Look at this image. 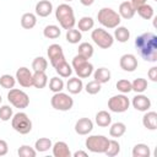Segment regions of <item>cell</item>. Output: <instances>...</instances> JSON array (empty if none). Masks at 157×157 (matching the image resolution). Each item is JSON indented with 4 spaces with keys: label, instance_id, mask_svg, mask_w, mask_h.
<instances>
[{
    "label": "cell",
    "instance_id": "cell-25",
    "mask_svg": "<svg viewBox=\"0 0 157 157\" xmlns=\"http://www.w3.org/2000/svg\"><path fill=\"white\" fill-rule=\"evenodd\" d=\"M37 25V15L32 12H26L21 17V26L25 29H32Z\"/></svg>",
    "mask_w": 157,
    "mask_h": 157
},
{
    "label": "cell",
    "instance_id": "cell-1",
    "mask_svg": "<svg viewBox=\"0 0 157 157\" xmlns=\"http://www.w3.org/2000/svg\"><path fill=\"white\" fill-rule=\"evenodd\" d=\"M135 48L145 61H157V36L155 33L145 32L137 36L135 39Z\"/></svg>",
    "mask_w": 157,
    "mask_h": 157
},
{
    "label": "cell",
    "instance_id": "cell-14",
    "mask_svg": "<svg viewBox=\"0 0 157 157\" xmlns=\"http://www.w3.org/2000/svg\"><path fill=\"white\" fill-rule=\"evenodd\" d=\"M131 104L139 112H146V110H148L151 108V101H150V98L147 96L142 94V93H137L132 98Z\"/></svg>",
    "mask_w": 157,
    "mask_h": 157
},
{
    "label": "cell",
    "instance_id": "cell-30",
    "mask_svg": "<svg viewBox=\"0 0 157 157\" xmlns=\"http://www.w3.org/2000/svg\"><path fill=\"white\" fill-rule=\"evenodd\" d=\"M93 52H94L93 45H92L91 43H88V42H82V43H80V45H78V48H77V54L81 55V56H83V58H86V59L92 58Z\"/></svg>",
    "mask_w": 157,
    "mask_h": 157
},
{
    "label": "cell",
    "instance_id": "cell-42",
    "mask_svg": "<svg viewBox=\"0 0 157 157\" xmlns=\"http://www.w3.org/2000/svg\"><path fill=\"white\" fill-rule=\"evenodd\" d=\"M85 91L88 93V94H97L99 91H101V83L97 82L96 80H92V81H88L85 86Z\"/></svg>",
    "mask_w": 157,
    "mask_h": 157
},
{
    "label": "cell",
    "instance_id": "cell-21",
    "mask_svg": "<svg viewBox=\"0 0 157 157\" xmlns=\"http://www.w3.org/2000/svg\"><path fill=\"white\" fill-rule=\"evenodd\" d=\"M110 77H112V74H110L109 69H107V67H98L93 71V78L97 82H99L101 85L109 82Z\"/></svg>",
    "mask_w": 157,
    "mask_h": 157
},
{
    "label": "cell",
    "instance_id": "cell-35",
    "mask_svg": "<svg viewBox=\"0 0 157 157\" xmlns=\"http://www.w3.org/2000/svg\"><path fill=\"white\" fill-rule=\"evenodd\" d=\"M147 80L142 77H137L131 82V91H135L136 93H142L147 90Z\"/></svg>",
    "mask_w": 157,
    "mask_h": 157
},
{
    "label": "cell",
    "instance_id": "cell-38",
    "mask_svg": "<svg viewBox=\"0 0 157 157\" xmlns=\"http://www.w3.org/2000/svg\"><path fill=\"white\" fill-rule=\"evenodd\" d=\"M119 152H120V144L117 140H109V144H108V147H107L104 155L108 157H114V156L119 155Z\"/></svg>",
    "mask_w": 157,
    "mask_h": 157
},
{
    "label": "cell",
    "instance_id": "cell-24",
    "mask_svg": "<svg viewBox=\"0 0 157 157\" xmlns=\"http://www.w3.org/2000/svg\"><path fill=\"white\" fill-rule=\"evenodd\" d=\"M48 85V76L45 71H34L33 72V87L44 88Z\"/></svg>",
    "mask_w": 157,
    "mask_h": 157
},
{
    "label": "cell",
    "instance_id": "cell-23",
    "mask_svg": "<svg viewBox=\"0 0 157 157\" xmlns=\"http://www.w3.org/2000/svg\"><path fill=\"white\" fill-rule=\"evenodd\" d=\"M114 40H118L119 43H125L130 38V31L124 26H118L114 28Z\"/></svg>",
    "mask_w": 157,
    "mask_h": 157
},
{
    "label": "cell",
    "instance_id": "cell-15",
    "mask_svg": "<svg viewBox=\"0 0 157 157\" xmlns=\"http://www.w3.org/2000/svg\"><path fill=\"white\" fill-rule=\"evenodd\" d=\"M93 130V121L90 118H80L75 123V131L78 135H88Z\"/></svg>",
    "mask_w": 157,
    "mask_h": 157
},
{
    "label": "cell",
    "instance_id": "cell-36",
    "mask_svg": "<svg viewBox=\"0 0 157 157\" xmlns=\"http://www.w3.org/2000/svg\"><path fill=\"white\" fill-rule=\"evenodd\" d=\"M15 83H16V77H13L12 75L10 74H4L0 76V86L2 88H6V90H11L15 87Z\"/></svg>",
    "mask_w": 157,
    "mask_h": 157
},
{
    "label": "cell",
    "instance_id": "cell-17",
    "mask_svg": "<svg viewBox=\"0 0 157 157\" xmlns=\"http://www.w3.org/2000/svg\"><path fill=\"white\" fill-rule=\"evenodd\" d=\"M53 156L54 157H70L71 152L69 148V145L65 141H56L53 146Z\"/></svg>",
    "mask_w": 157,
    "mask_h": 157
},
{
    "label": "cell",
    "instance_id": "cell-45",
    "mask_svg": "<svg viewBox=\"0 0 157 157\" xmlns=\"http://www.w3.org/2000/svg\"><path fill=\"white\" fill-rule=\"evenodd\" d=\"M9 151V145L5 140L0 139V156H5Z\"/></svg>",
    "mask_w": 157,
    "mask_h": 157
},
{
    "label": "cell",
    "instance_id": "cell-34",
    "mask_svg": "<svg viewBox=\"0 0 157 157\" xmlns=\"http://www.w3.org/2000/svg\"><path fill=\"white\" fill-rule=\"evenodd\" d=\"M65 38L69 43L71 44H77L81 39H82V33L81 31L78 29H75V28H70L66 31V34H65Z\"/></svg>",
    "mask_w": 157,
    "mask_h": 157
},
{
    "label": "cell",
    "instance_id": "cell-20",
    "mask_svg": "<svg viewBox=\"0 0 157 157\" xmlns=\"http://www.w3.org/2000/svg\"><path fill=\"white\" fill-rule=\"evenodd\" d=\"M66 90L71 94H78L83 90V83L80 77H70L66 82Z\"/></svg>",
    "mask_w": 157,
    "mask_h": 157
},
{
    "label": "cell",
    "instance_id": "cell-41",
    "mask_svg": "<svg viewBox=\"0 0 157 157\" xmlns=\"http://www.w3.org/2000/svg\"><path fill=\"white\" fill-rule=\"evenodd\" d=\"M17 153H18L20 157H36L37 151L33 147L28 146V145H22L17 150Z\"/></svg>",
    "mask_w": 157,
    "mask_h": 157
},
{
    "label": "cell",
    "instance_id": "cell-32",
    "mask_svg": "<svg viewBox=\"0 0 157 157\" xmlns=\"http://www.w3.org/2000/svg\"><path fill=\"white\" fill-rule=\"evenodd\" d=\"M151 151L146 144H136L132 148V157H150Z\"/></svg>",
    "mask_w": 157,
    "mask_h": 157
},
{
    "label": "cell",
    "instance_id": "cell-19",
    "mask_svg": "<svg viewBox=\"0 0 157 157\" xmlns=\"http://www.w3.org/2000/svg\"><path fill=\"white\" fill-rule=\"evenodd\" d=\"M142 125L148 130H156L157 129V113L153 110H146V113L142 117Z\"/></svg>",
    "mask_w": 157,
    "mask_h": 157
},
{
    "label": "cell",
    "instance_id": "cell-2",
    "mask_svg": "<svg viewBox=\"0 0 157 157\" xmlns=\"http://www.w3.org/2000/svg\"><path fill=\"white\" fill-rule=\"evenodd\" d=\"M55 18L58 20L60 27L66 31L70 28H74V26L76 25L74 9L66 2L58 5V7L55 10Z\"/></svg>",
    "mask_w": 157,
    "mask_h": 157
},
{
    "label": "cell",
    "instance_id": "cell-37",
    "mask_svg": "<svg viewBox=\"0 0 157 157\" xmlns=\"http://www.w3.org/2000/svg\"><path fill=\"white\" fill-rule=\"evenodd\" d=\"M49 90L52 91V92H54V93H56V92H61L63 90H64V81H63V78L59 76H54V77H52L50 80H49Z\"/></svg>",
    "mask_w": 157,
    "mask_h": 157
},
{
    "label": "cell",
    "instance_id": "cell-50",
    "mask_svg": "<svg viewBox=\"0 0 157 157\" xmlns=\"http://www.w3.org/2000/svg\"><path fill=\"white\" fill-rule=\"evenodd\" d=\"M1 101H2V98H1V94H0V103H1Z\"/></svg>",
    "mask_w": 157,
    "mask_h": 157
},
{
    "label": "cell",
    "instance_id": "cell-40",
    "mask_svg": "<svg viewBox=\"0 0 157 157\" xmlns=\"http://www.w3.org/2000/svg\"><path fill=\"white\" fill-rule=\"evenodd\" d=\"M115 87H117V90H118L119 92H121V93H124V94L131 92V82H130L129 80H126V78L118 80L117 83H115Z\"/></svg>",
    "mask_w": 157,
    "mask_h": 157
},
{
    "label": "cell",
    "instance_id": "cell-16",
    "mask_svg": "<svg viewBox=\"0 0 157 157\" xmlns=\"http://www.w3.org/2000/svg\"><path fill=\"white\" fill-rule=\"evenodd\" d=\"M36 15L39 17H48L53 12V4L49 0H40L36 4Z\"/></svg>",
    "mask_w": 157,
    "mask_h": 157
},
{
    "label": "cell",
    "instance_id": "cell-7",
    "mask_svg": "<svg viewBox=\"0 0 157 157\" xmlns=\"http://www.w3.org/2000/svg\"><path fill=\"white\" fill-rule=\"evenodd\" d=\"M91 38L93 40V43L96 45H98L102 49H108L113 45L114 43V37L113 34H110L108 31H105L104 28H96L92 29L91 33Z\"/></svg>",
    "mask_w": 157,
    "mask_h": 157
},
{
    "label": "cell",
    "instance_id": "cell-4",
    "mask_svg": "<svg viewBox=\"0 0 157 157\" xmlns=\"http://www.w3.org/2000/svg\"><path fill=\"white\" fill-rule=\"evenodd\" d=\"M71 66H72V70L76 72L77 77L80 78H87L93 74V65L88 61V59L78 54L74 56Z\"/></svg>",
    "mask_w": 157,
    "mask_h": 157
},
{
    "label": "cell",
    "instance_id": "cell-46",
    "mask_svg": "<svg viewBox=\"0 0 157 157\" xmlns=\"http://www.w3.org/2000/svg\"><path fill=\"white\" fill-rule=\"evenodd\" d=\"M130 2H131V5L135 7V10L139 7V6H141V5H144V4H146L147 2V0H130Z\"/></svg>",
    "mask_w": 157,
    "mask_h": 157
},
{
    "label": "cell",
    "instance_id": "cell-47",
    "mask_svg": "<svg viewBox=\"0 0 157 157\" xmlns=\"http://www.w3.org/2000/svg\"><path fill=\"white\" fill-rule=\"evenodd\" d=\"M74 157H87V152H85V151H76L75 153H74Z\"/></svg>",
    "mask_w": 157,
    "mask_h": 157
},
{
    "label": "cell",
    "instance_id": "cell-13",
    "mask_svg": "<svg viewBox=\"0 0 157 157\" xmlns=\"http://www.w3.org/2000/svg\"><path fill=\"white\" fill-rule=\"evenodd\" d=\"M119 65L120 67L124 70V71H128V72H132L137 69V59L134 54H130V53H126L124 55L120 56L119 59Z\"/></svg>",
    "mask_w": 157,
    "mask_h": 157
},
{
    "label": "cell",
    "instance_id": "cell-29",
    "mask_svg": "<svg viewBox=\"0 0 157 157\" xmlns=\"http://www.w3.org/2000/svg\"><path fill=\"white\" fill-rule=\"evenodd\" d=\"M61 34V29L55 25H48L43 29V36L48 39H56Z\"/></svg>",
    "mask_w": 157,
    "mask_h": 157
},
{
    "label": "cell",
    "instance_id": "cell-28",
    "mask_svg": "<svg viewBox=\"0 0 157 157\" xmlns=\"http://www.w3.org/2000/svg\"><path fill=\"white\" fill-rule=\"evenodd\" d=\"M136 12H137L139 16L142 17L144 20H151V18L155 16V10H153V7H152L151 5H148L147 2L144 4V5H141V6H139V7L136 9Z\"/></svg>",
    "mask_w": 157,
    "mask_h": 157
},
{
    "label": "cell",
    "instance_id": "cell-33",
    "mask_svg": "<svg viewBox=\"0 0 157 157\" xmlns=\"http://www.w3.org/2000/svg\"><path fill=\"white\" fill-rule=\"evenodd\" d=\"M77 26H78V31H81V32L91 31L94 27V20L90 16H83L78 20Z\"/></svg>",
    "mask_w": 157,
    "mask_h": 157
},
{
    "label": "cell",
    "instance_id": "cell-39",
    "mask_svg": "<svg viewBox=\"0 0 157 157\" xmlns=\"http://www.w3.org/2000/svg\"><path fill=\"white\" fill-rule=\"evenodd\" d=\"M48 67V61L43 56H37L32 61V69L33 71H45Z\"/></svg>",
    "mask_w": 157,
    "mask_h": 157
},
{
    "label": "cell",
    "instance_id": "cell-6",
    "mask_svg": "<svg viewBox=\"0 0 157 157\" xmlns=\"http://www.w3.org/2000/svg\"><path fill=\"white\" fill-rule=\"evenodd\" d=\"M108 144L109 139L104 135H90L85 141L86 148L93 153H104Z\"/></svg>",
    "mask_w": 157,
    "mask_h": 157
},
{
    "label": "cell",
    "instance_id": "cell-22",
    "mask_svg": "<svg viewBox=\"0 0 157 157\" xmlns=\"http://www.w3.org/2000/svg\"><path fill=\"white\" fill-rule=\"evenodd\" d=\"M94 121L98 126L107 128L112 124V115L107 110H99L94 117Z\"/></svg>",
    "mask_w": 157,
    "mask_h": 157
},
{
    "label": "cell",
    "instance_id": "cell-10",
    "mask_svg": "<svg viewBox=\"0 0 157 157\" xmlns=\"http://www.w3.org/2000/svg\"><path fill=\"white\" fill-rule=\"evenodd\" d=\"M129 105L130 101L124 93L112 96L108 99V109L113 113H124L129 109Z\"/></svg>",
    "mask_w": 157,
    "mask_h": 157
},
{
    "label": "cell",
    "instance_id": "cell-43",
    "mask_svg": "<svg viewBox=\"0 0 157 157\" xmlns=\"http://www.w3.org/2000/svg\"><path fill=\"white\" fill-rule=\"evenodd\" d=\"M13 115V112H12V108L7 104H4L0 107V119L2 121H7L12 118Z\"/></svg>",
    "mask_w": 157,
    "mask_h": 157
},
{
    "label": "cell",
    "instance_id": "cell-12",
    "mask_svg": "<svg viewBox=\"0 0 157 157\" xmlns=\"http://www.w3.org/2000/svg\"><path fill=\"white\" fill-rule=\"evenodd\" d=\"M15 77H16V81L20 83V86L25 88H29L33 86V74L26 66H21L20 69H17Z\"/></svg>",
    "mask_w": 157,
    "mask_h": 157
},
{
    "label": "cell",
    "instance_id": "cell-48",
    "mask_svg": "<svg viewBox=\"0 0 157 157\" xmlns=\"http://www.w3.org/2000/svg\"><path fill=\"white\" fill-rule=\"evenodd\" d=\"M96 0H80V2L83 5V6H91Z\"/></svg>",
    "mask_w": 157,
    "mask_h": 157
},
{
    "label": "cell",
    "instance_id": "cell-49",
    "mask_svg": "<svg viewBox=\"0 0 157 157\" xmlns=\"http://www.w3.org/2000/svg\"><path fill=\"white\" fill-rule=\"evenodd\" d=\"M64 1H66V2H70V1H72V0H64Z\"/></svg>",
    "mask_w": 157,
    "mask_h": 157
},
{
    "label": "cell",
    "instance_id": "cell-27",
    "mask_svg": "<svg viewBox=\"0 0 157 157\" xmlns=\"http://www.w3.org/2000/svg\"><path fill=\"white\" fill-rule=\"evenodd\" d=\"M109 135L112 137H121L126 131V125L121 121H117L109 125Z\"/></svg>",
    "mask_w": 157,
    "mask_h": 157
},
{
    "label": "cell",
    "instance_id": "cell-9",
    "mask_svg": "<svg viewBox=\"0 0 157 157\" xmlns=\"http://www.w3.org/2000/svg\"><path fill=\"white\" fill-rule=\"evenodd\" d=\"M50 104L54 109L60 110V112H67L72 108L74 105V99L71 98V96H69L67 93L61 92H56L53 94L52 99H50Z\"/></svg>",
    "mask_w": 157,
    "mask_h": 157
},
{
    "label": "cell",
    "instance_id": "cell-26",
    "mask_svg": "<svg viewBox=\"0 0 157 157\" xmlns=\"http://www.w3.org/2000/svg\"><path fill=\"white\" fill-rule=\"evenodd\" d=\"M55 71H56V74L60 76V77H64V78H67V77H70L71 76V74H72V66L66 61V60H64L63 63H60L59 65H56L55 67Z\"/></svg>",
    "mask_w": 157,
    "mask_h": 157
},
{
    "label": "cell",
    "instance_id": "cell-31",
    "mask_svg": "<svg viewBox=\"0 0 157 157\" xmlns=\"http://www.w3.org/2000/svg\"><path fill=\"white\" fill-rule=\"evenodd\" d=\"M53 142L48 137H39L34 144V150L37 152H47L49 148H52Z\"/></svg>",
    "mask_w": 157,
    "mask_h": 157
},
{
    "label": "cell",
    "instance_id": "cell-5",
    "mask_svg": "<svg viewBox=\"0 0 157 157\" xmlns=\"http://www.w3.org/2000/svg\"><path fill=\"white\" fill-rule=\"evenodd\" d=\"M11 126L21 135H26L32 130V120L25 112H18L11 118Z\"/></svg>",
    "mask_w": 157,
    "mask_h": 157
},
{
    "label": "cell",
    "instance_id": "cell-18",
    "mask_svg": "<svg viewBox=\"0 0 157 157\" xmlns=\"http://www.w3.org/2000/svg\"><path fill=\"white\" fill-rule=\"evenodd\" d=\"M136 10L135 7L131 5L130 1H123L120 5H119V9H118V13L121 18L124 20H130L134 17Z\"/></svg>",
    "mask_w": 157,
    "mask_h": 157
},
{
    "label": "cell",
    "instance_id": "cell-11",
    "mask_svg": "<svg viewBox=\"0 0 157 157\" xmlns=\"http://www.w3.org/2000/svg\"><path fill=\"white\" fill-rule=\"evenodd\" d=\"M47 54H48L49 61H50L53 67H55L56 65H59L60 63H63L65 60V55H64L63 48H61V45H59L56 43H53V44H50L48 47Z\"/></svg>",
    "mask_w": 157,
    "mask_h": 157
},
{
    "label": "cell",
    "instance_id": "cell-8",
    "mask_svg": "<svg viewBox=\"0 0 157 157\" xmlns=\"http://www.w3.org/2000/svg\"><path fill=\"white\" fill-rule=\"evenodd\" d=\"M7 101L10 102L11 105L18 109H25L29 105V97L28 94L20 90V88H11L9 90L7 93Z\"/></svg>",
    "mask_w": 157,
    "mask_h": 157
},
{
    "label": "cell",
    "instance_id": "cell-3",
    "mask_svg": "<svg viewBox=\"0 0 157 157\" xmlns=\"http://www.w3.org/2000/svg\"><path fill=\"white\" fill-rule=\"evenodd\" d=\"M97 20L103 27L108 29H114L121 22V17L119 16V13L110 7H102L97 13Z\"/></svg>",
    "mask_w": 157,
    "mask_h": 157
},
{
    "label": "cell",
    "instance_id": "cell-44",
    "mask_svg": "<svg viewBox=\"0 0 157 157\" xmlns=\"http://www.w3.org/2000/svg\"><path fill=\"white\" fill-rule=\"evenodd\" d=\"M147 76H148V78H150L151 81L156 82V81H157V67H156V66H152V67L148 70Z\"/></svg>",
    "mask_w": 157,
    "mask_h": 157
}]
</instances>
